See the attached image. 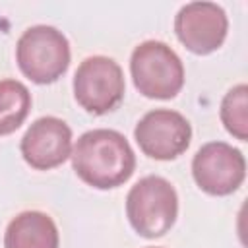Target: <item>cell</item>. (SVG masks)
<instances>
[{
  "mask_svg": "<svg viewBox=\"0 0 248 248\" xmlns=\"http://www.w3.org/2000/svg\"><path fill=\"white\" fill-rule=\"evenodd\" d=\"M72 167L87 186L110 190L134 174L136 155L120 132L97 128L79 136L72 153Z\"/></svg>",
  "mask_w": 248,
  "mask_h": 248,
  "instance_id": "cell-1",
  "label": "cell"
},
{
  "mask_svg": "<svg viewBox=\"0 0 248 248\" xmlns=\"http://www.w3.org/2000/svg\"><path fill=\"white\" fill-rule=\"evenodd\" d=\"M126 215L132 229L143 238L167 234L178 215L174 186L155 174L140 178L126 196Z\"/></svg>",
  "mask_w": 248,
  "mask_h": 248,
  "instance_id": "cell-2",
  "label": "cell"
},
{
  "mask_svg": "<svg viewBox=\"0 0 248 248\" xmlns=\"http://www.w3.org/2000/svg\"><path fill=\"white\" fill-rule=\"evenodd\" d=\"M136 89L149 99H172L184 85V66L178 54L163 41L140 43L130 58Z\"/></svg>",
  "mask_w": 248,
  "mask_h": 248,
  "instance_id": "cell-3",
  "label": "cell"
},
{
  "mask_svg": "<svg viewBox=\"0 0 248 248\" xmlns=\"http://www.w3.org/2000/svg\"><path fill=\"white\" fill-rule=\"evenodd\" d=\"M16 60L25 78L35 83H52L70 66V43L52 25H33L17 39Z\"/></svg>",
  "mask_w": 248,
  "mask_h": 248,
  "instance_id": "cell-4",
  "label": "cell"
},
{
  "mask_svg": "<svg viewBox=\"0 0 248 248\" xmlns=\"http://www.w3.org/2000/svg\"><path fill=\"white\" fill-rule=\"evenodd\" d=\"M74 97L89 114H107L124 99L122 68L108 56L85 58L74 74Z\"/></svg>",
  "mask_w": 248,
  "mask_h": 248,
  "instance_id": "cell-5",
  "label": "cell"
},
{
  "mask_svg": "<svg viewBox=\"0 0 248 248\" xmlns=\"http://www.w3.org/2000/svg\"><path fill=\"white\" fill-rule=\"evenodd\" d=\"M196 184L211 196H229L240 188L246 176V159L240 149L211 141L202 145L192 161Z\"/></svg>",
  "mask_w": 248,
  "mask_h": 248,
  "instance_id": "cell-6",
  "label": "cell"
},
{
  "mask_svg": "<svg viewBox=\"0 0 248 248\" xmlns=\"http://www.w3.org/2000/svg\"><path fill=\"white\" fill-rule=\"evenodd\" d=\"M140 149L157 161H170L182 155L192 140V126L176 110L155 108L141 116L134 128Z\"/></svg>",
  "mask_w": 248,
  "mask_h": 248,
  "instance_id": "cell-7",
  "label": "cell"
},
{
  "mask_svg": "<svg viewBox=\"0 0 248 248\" xmlns=\"http://www.w3.org/2000/svg\"><path fill=\"white\" fill-rule=\"evenodd\" d=\"M227 29V14L213 2L184 4L174 17V33L178 41L190 52L202 56L217 50L225 43Z\"/></svg>",
  "mask_w": 248,
  "mask_h": 248,
  "instance_id": "cell-8",
  "label": "cell"
},
{
  "mask_svg": "<svg viewBox=\"0 0 248 248\" xmlns=\"http://www.w3.org/2000/svg\"><path fill=\"white\" fill-rule=\"evenodd\" d=\"M21 157L35 170H50L72 155V130L56 116L37 118L21 138Z\"/></svg>",
  "mask_w": 248,
  "mask_h": 248,
  "instance_id": "cell-9",
  "label": "cell"
},
{
  "mask_svg": "<svg viewBox=\"0 0 248 248\" xmlns=\"http://www.w3.org/2000/svg\"><path fill=\"white\" fill-rule=\"evenodd\" d=\"M58 229L43 211H21L4 232V248H58Z\"/></svg>",
  "mask_w": 248,
  "mask_h": 248,
  "instance_id": "cell-10",
  "label": "cell"
},
{
  "mask_svg": "<svg viewBox=\"0 0 248 248\" xmlns=\"http://www.w3.org/2000/svg\"><path fill=\"white\" fill-rule=\"evenodd\" d=\"M31 108V93L17 79L0 81V136L16 132L27 118Z\"/></svg>",
  "mask_w": 248,
  "mask_h": 248,
  "instance_id": "cell-11",
  "label": "cell"
},
{
  "mask_svg": "<svg viewBox=\"0 0 248 248\" xmlns=\"http://www.w3.org/2000/svg\"><path fill=\"white\" fill-rule=\"evenodd\" d=\"M221 122L236 140H248V85L240 83L227 91L221 103Z\"/></svg>",
  "mask_w": 248,
  "mask_h": 248,
  "instance_id": "cell-12",
  "label": "cell"
},
{
  "mask_svg": "<svg viewBox=\"0 0 248 248\" xmlns=\"http://www.w3.org/2000/svg\"><path fill=\"white\" fill-rule=\"evenodd\" d=\"M149 248H155V246H149Z\"/></svg>",
  "mask_w": 248,
  "mask_h": 248,
  "instance_id": "cell-13",
  "label": "cell"
}]
</instances>
